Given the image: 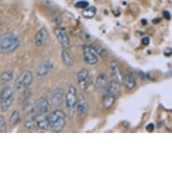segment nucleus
Wrapping results in <instances>:
<instances>
[{
    "instance_id": "nucleus-1",
    "label": "nucleus",
    "mask_w": 172,
    "mask_h": 173,
    "mask_svg": "<svg viewBox=\"0 0 172 173\" xmlns=\"http://www.w3.org/2000/svg\"><path fill=\"white\" fill-rule=\"evenodd\" d=\"M20 45V40L13 33H6L0 37V52L10 54L14 52Z\"/></svg>"
},
{
    "instance_id": "nucleus-2",
    "label": "nucleus",
    "mask_w": 172,
    "mask_h": 173,
    "mask_svg": "<svg viewBox=\"0 0 172 173\" xmlns=\"http://www.w3.org/2000/svg\"><path fill=\"white\" fill-rule=\"evenodd\" d=\"M50 129L54 132H61L66 125V114L61 109L52 111L48 115Z\"/></svg>"
},
{
    "instance_id": "nucleus-3",
    "label": "nucleus",
    "mask_w": 172,
    "mask_h": 173,
    "mask_svg": "<svg viewBox=\"0 0 172 173\" xmlns=\"http://www.w3.org/2000/svg\"><path fill=\"white\" fill-rule=\"evenodd\" d=\"M33 80V73L29 70H25L18 76L14 84V90L22 93L27 90Z\"/></svg>"
},
{
    "instance_id": "nucleus-4",
    "label": "nucleus",
    "mask_w": 172,
    "mask_h": 173,
    "mask_svg": "<svg viewBox=\"0 0 172 173\" xmlns=\"http://www.w3.org/2000/svg\"><path fill=\"white\" fill-rule=\"evenodd\" d=\"M14 100V93L13 89L10 86L2 89L0 94V109L6 112L10 109Z\"/></svg>"
},
{
    "instance_id": "nucleus-5",
    "label": "nucleus",
    "mask_w": 172,
    "mask_h": 173,
    "mask_svg": "<svg viewBox=\"0 0 172 173\" xmlns=\"http://www.w3.org/2000/svg\"><path fill=\"white\" fill-rule=\"evenodd\" d=\"M78 97L77 95V90L73 86H71L69 88L67 93L65 94V101L66 105L69 111H72L77 105Z\"/></svg>"
},
{
    "instance_id": "nucleus-6",
    "label": "nucleus",
    "mask_w": 172,
    "mask_h": 173,
    "mask_svg": "<svg viewBox=\"0 0 172 173\" xmlns=\"http://www.w3.org/2000/svg\"><path fill=\"white\" fill-rule=\"evenodd\" d=\"M83 51L84 61L86 63L93 65L98 62V58L96 54V52L92 48V47L86 45L83 46Z\"/></svg>"
},
{
    "instance_id": "nucleus-7",
    "label": "nucleus",
    "mask_w": 172,
    "mask_h": 173,
    "mask_svg": "<svg viewBox=\"0 0 172 173\" xmlns=\"http://www.w3.org/2000/svg\"><path fill=\"white\" fill-rule=\"evenodd\" d=\"M77 78L79 84L82 89H87L90 84L91 78L89 75V71L86 69H81L77 73Z\"/></svg>"
},
{
    "instance_id": "nucleus-8",
    "label": "nucleus",
    "mask_w": 172,
    "mask_h": 173,
    "mask_svg": "<svg viewBox=\"0 0 172 173\" xmlns=\"http://www.w3.org/2000/svg\"><path fill=\"white\" fill-rule=\"evenodd\" d=\"M54 33H55V35L58 39L59 42L64 48H67L70 46L71 41H70V39L67 35L66 31L64 29L61 27L56 28L54 29Z\"/></svg>"
},
{
    "instance_id": "nucleus-9",
    "label": "nucleus",
    "mask_w": 172,
    "mask_h": 173,
    "mask_svg": "<svg viewBox=\"0 0 172 173\" xmlns=\"http://www.w3.org/2000/svg\"><path fill=\"white\" fill-rule=\"evenodd\" d=\"M49 31L46 28L43 27L39 30L35 37V44L38 47L42 46L46 43L49 38Z\"/></svg>"
},
{
    "instance_id": "nucleus-10",
    "label": "nucleus",
    "mask_w": 172,
    "mask_h": 173,
    "mask_svg": "<svg viewBox=\"0 0 172 173\" xmlns=\"http://www.w3.org/2000/svg\"><path fill=\"white\" fill-rule=\"evenodd\" d=\"M54 67V63L52 62L50 60H46L43 62H41L39 66L37 71V75L38 77H42L48 75V73L51 71L52 69Z\"/></svg>"
},
{
    "instance_id": "nucleus-11",
    "label": "nucleus",
    "mask_w": 172,
    "mask_h": 173,
    "mask_svg": "<svg viewBox=\"0 0 172 173\" xmlns=\"http://www.w3.org/2000/svg\"><path fill=\"white\" fill-rule=\"evenodd\" d=\"M112 75L113 76L114 81H116L119 84H121L123 81V76L122 75L119 64L116 61H112L111 65Z\"/></svg>"
},
{
    "instance_id": "nucleus-12",
    "label": "nucleus",
    "mask_w": 172,
    "mask_h": 173,
    "mask_svg": "<svg viewBox=\"0 0 172 173\" xmlns=\"http://www.w3.org/2000/svg\"><path fill=\"white\" fill-rule=\"evenodd\" d=\"M120 93V84L117 83L116 81L111 82L108 83L105 88V94H108V95L113 96L117 97Z\"/></svg>"
},
{
    "instance_id": "nucleus-13",
    "label": "nucleus",
    "mask_w": 172,
    "mask_h": 173,
    "mask_svg": "<svg viewBox=\"0 0 172 173\" xmlns=\"http://www.w3.org/2000/svg\"><path fill=\"white\" fill-rule=\"evenodd\" d=\"M64 96V90L61 88H56L54 90L51 96V103L52 105L56 106L61 103Z\"/></svg>"
},
{
    "instance_id": "nucleus-14",
    "label": "nucleus",
    "mask_w": 172,
    "mask_h": 173,
    "mask_svg": "<svg viewBox=\"0 0 172 173\" xmlns=\"http://www.w3.org/2000/svg\"><path fill=\"white\" fill-rule=\"evenodd\" d=\"M76 109L78 115H83L87 114L88 111V104L83 96H81L78 97Z\"/></svg>"
},
{
    "instance_id": "nucleus-15",
    "label": "nucleus",
    "mask_w": 172,
    "mask_h": 173,
    "mask_svg": "<svg viewBox=\"0 0 172 173\" xmlns=\"http://www.w3.org/2000/svg\"><path fill=\"white\" fill-rule=\"evenodd\" d=\"M36 107L40 114H46L49 110V103L46 98L40 97L36 101Z\"/></svg>"
},
{
    "instance_id": "nucleus-16",
    "label": "nucleus",
    "mask_w": 172,
    "mask_h": 173,
    "mask_svg": "<svg viewBox=\"0 0 172 173\" xmlns=\"http://www.w3.org/2000/svg\"><path fill=\"white\" fill-rule=\"evenodd\" d=\"M108 77L105 73H101L98 76L96 81L95 87L98 90H102L105 89L106 86L108 85Z\"/></svg>"
},
{
    "instance_id": "nucleus-17",
    "label": "nucleus",
    "mask_w": 172,
    "mask_h": 173,
    "mask_svg": "<svg viewBox=\"0 0 172 173\" xmlns=\"http://www.w3.org/2000/svg\"><path fill=\"white\" fill-rule=\"evenodd\" d=\"M37 126L40 130H47L49 128L48 116L46 114H41L37 119Z\"/></svg>"
},
{
    "instance_id": "nucleus-18",
    "label": "nucleus",
    "mask_w": 172,
    "mask_h": 173,
    "mask_svg": "<svg viewBox=\"0 0 172 173\" xmlns=\"http://www.w3.org/2000/svg\"><path fill=\"white\" fill-rule=\"evenodd\" d=\"M14 77V71L12 69H8L1 73L0 74V83L5 84V83L10 82Z\"/></svg>"
},
{
    "instance_id": "nucleus-19",
    "label": "nucleus",
    "mask_w": 172,
    "mask_h": 173,
    "mask_svg": "<svg viewBox=\"0 0 172 173\" xmlns=\"http://www.w3.org/2000/svg\"><path fill=\"white\" fill-rule=\"evenodd\" d=\"M123 83L127 89L128 90H132L136 84V80L135 77L132 74H127L125 77H123Z\"/></svg>"
},
{
    "instance_id": "nucleus-20",
    "label": "nucleus",
    "mask_w": 172,
    "mask_h": 173,
    "mask_svg": "<svg viewBox=\"0 0 172 173\" xmlns=\"http://www.w3.org/2000/svg\"><path fill=\"white\" fill-rule=\"evenodd\" d=\"M116 97L113 96L108 95V94H104L103 96V107L106 109H109L113 105L115 101Z\"/></svg>"
},
{
    "instance_id": "nucleus-21",
    "label": "nucleus",
    "mask_w": 172,
    "mask_h": 173,
    "mask_svg": "<svg viewBox=\"0 0 172 173\" xmlns=\"http://www.w3.org/2000/svg\"><path fill=\"white\" fill-rule=\"evenodd\" d=\"M61 56L62 61H63L64 64L66 65L67 67H72L73 65V61L72 57L67 50L64 49L62 51Z\"/></svg>"
},
{
    "instance_id": "nucleus-22",
    "label": "nucleus",
    "mask_w": 172,
    "mask_h": 173,
    "mask_svg": "<svg viewBox=\"0 0 172 173\" xmlns=\"http://www.w3.org/2000/svg\"><path fill=\"white\" fill-rule=\"evenodd\" d=\"M96 12H97V10H96V8L94 6H92L90 8H86L84 10H83L82 14L84 18L91 19V18L95 17Z\"/></svg>"
},
{
    "instance_id": "nucleus-23",
    "label": "nucleus",
    "mask_w": 172,
    "mask_h": 173,
    "mask_svg": "<svg viewBox=\"0 0 172 173\" xmlns=\"http://www.w3.org/2000/svg\"><path fill=\"white\" fill-rule=\"evenodd\" d=\"M20 120H21V116H20V112L18 110H14L12 112L11 115H10L9 118L10 122L13 125H16L19 124Z\"/></svg>"
},
{
    "instance_id": "nucleus-24",
    "label": "nucleus",
    "mask_w": 172,
    "mask_h": 173,
    "mask_svg": "<svg viewBox=\"0 0 172 173\" xmlns=\"http://www.w3.org/2000/svg\"><path fill=\"white\" fill-rule=\"evenodd\" d=\"M35 120V114L28 115L27 118L26 119L25 126L27 130H32L34 127V121Z\"/></svg>"
},
{
    "instance_id": "nucleus-25",
    "label": "nucleus",
    "mask_w": 172,
    "mask_h": 173,
    "mask_svg": "<svg viewBox=\"0 0 172 173\" xmlns=\"http://www.w3.org/2000/svg\"><path fill=\"white\" fill-rule=\"evenodd\" d=\"M92 48L96 52V54H98L102 56H105L107 54V52H106V50L102 48L101 46L97 45V44H93V45L91 46Z\"/></svg>"
},
{
    "instance_id": "nucleus-26",
    "label": "nucleus",
    "mask_w": 172,
    "mask_h": 173,
    "mask_svg": "<svg viewBox=\"0 0 172 173\" xmlns=\"http://www.w3.org/2000/svg\"><path fill=\"white\" fill-rule=\"evenodd\" d=\"M7 130L6 119L4 115H0V133H4Z\"/></svg>"
},
{
    "instance_id": "nucleus-27",
    "label": "nucleus",
    "mask_w": 172,
    "mask_h": 173,
    "mask_svg": "<svg viewBox=\"0 0 172 173\" xmlns=\"http://www.w3.org/2000/svg\"><path fill=\"white\" fill-rule=\"evenodd\" d=\"M89 6V3L87 2L84 1V0H82V1H79L77 2L76 4H75V7L77 8H82V9H85L86 8H87V6Z\"/></svg>"
},
{
    "instance_id": "nucleus-28",
    "label": "nucleus",
    "mask_w": 172,
    "mask_h": 173,
    "mask_svg": "<svg viewBox=\"0 0 172 173\" xmlns=\"http://www.w3.org/2000/svg\"><path fill=\"white\" fill-rule=\"evenodd\" d=\"M62 21V18L61 17V16H60V15L56 16V17L54 18V22L58 25H61Z\"/></svg>"
},
{
    "instance_id": "nucleus-29",
    "label": "nucleus",
    "mask_w": 172,
    "mask_h": 173,
    "mask_svg": "<svg viewBox=\"0 0 172 173\" xmlns=\"http://www.w3.org/2000/svg\"><path fill=\"white\" fill-rule=\"evenodd\" d=\"M163 17L166 18L167 20H170L171 18V14L169 13V11H167V10H164L163 12Z\"/></svg>"
},
{
    "instance_id": "nucleus-30",
    "label": "nucleus",
    "mask_w": 172,
    "mask_h": 173,
    "mask_svg": "<svg viewBox=\"0 0 172 173\" xmlns=\"http://www.w3.org/2000/svg\"><path fill=\"white\" fill-rule=\"evenodd\" d=\"M164 54L166 56H170L172 54V50L170 48H166L165 50H164Z\"/></svg>"
},
{
    "instance_id": "nucleus-31",
    "label": "nucleus",
    "mask_w": 172,
    "mask_h": 173,
    "mask_svg": "<svg viewBox=\"0 0 172 173\" xmlns=\"http://www.w3.org/2000/svg\"><path fill=\"white\" fill-rule=\"evenodd\" d=\"M155 129V126L153 124V123H150L148 124L147 126V130L148 132H153V131Z\"/></svg>"
},
{
    "instance_id": "nucleus-32",
    "label": "nucleus",
    "mask_w": 172,
    "mask_h": 173,
    "mask_svg": "<svg viewBox=\"0 0 172 173\" xmlns=\"http://www.w3.org/2000/svg\"><path fill=\"white\" fill-rule=\"evenodd\" d=\"M142 43L143 44H144V45H145V46H148V44H149V43H150L149 38H147V37H146V38H142Z\"/></svg>"
},
{
    "instance_id": "nucleus-33",
    "label": "nucleus",
    "mask_w": 172,
    "mask_h": 173,
    "mask_svg": "<svg viewBox=\"0 0 172 173\" xmlns=\"http://www.w3.org/2000/svg\"><path fill=\"white\" fill-rule=\"evenodd\" d=\"M0 30H1V25H0Z\"/></svg>"
}]
</instances>
